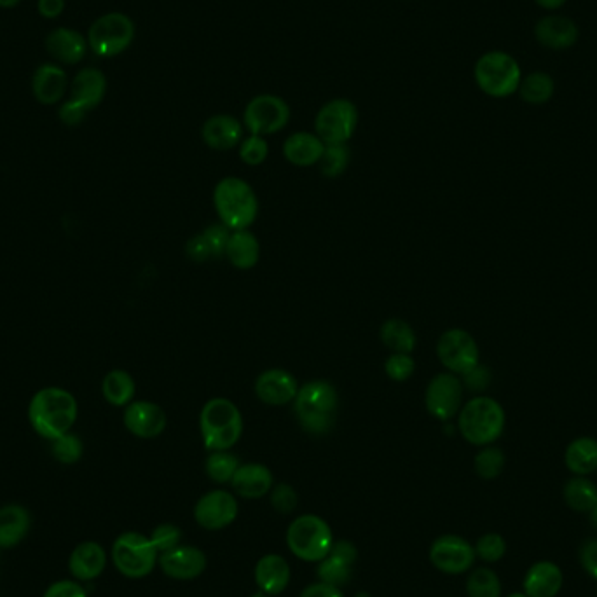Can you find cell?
<instances>
[{"instance_id":"cell-1","label":"cell","mask_w":597,"mask_h":597,"mask_svg":"<svg viewBox=\"0 0 597 597\" xmlns=\"http://www.w3.org/2000/svg\"><path fill=\"white\" fill-rule=\"evenodd\" d=\"M77 400L69 390L48 386L34 393L28 404V421L42 439L55 440L72 432L76 425Z\"/></svg>"},{"instance_id":"cell-2","label":"cell","mask_w":597,"mask_h":597,"mask_svg":"<svg viewBox=\"0 0 597 597\" xmlns=\"http://www.w3.org/2000/svg\"><path fill=\"white\" fill-rule=\"evenodd\" d=\"M339 397L336 388L325 379H315L299 386L294 398V412L302 428L311 435H325L336 423Z\"/></svg>"},{"instance_id":"cell-3","label":"cell","mask_w":597,"mask_h":597,"mask_svg":"<svg viewBox=\"0 0 597 597\" xmlns=\"http://www.w3.org/2000/svg\"><path fill=\"white\" fill-rule=\"evenodd\" d=\"M199 432L210 453L231 451L243 435V416L240 409L224 397L208 400L199 414Z\"/></svg>"},{"instance_id":"cell-4","label":"cell","mask_w":597,"mask_h":597,"mask_svg":"<svg viewBox=\"0 0 597 597\" xmlns=\"http://www.w3.org/2000/svg\"><path fill=\"white\" fill-rule=\"evenodd\" d=\"M213 206L220 224L229 231H241L254 224L259 213V199L252 186L238 177L220 180L213 191Z\"/></svg>"},{"instance_id":"cell-5","label":"cell","mask_w":597,"mask_h":597,"mask_svg":"<svg viewBox=\"0 0 597 597\" xmlns=\"http://www.w3.org/2000/svg\"><path fill=\"white\" fill-rule=\"evenodd\" d=\"M505 421V409L491 397L470 398L458 412V430L472 446H491L500 439Z\"/></svg>"},{"instance_id":"cell-6","label":"cell","mask_w":597,"mask_h":597,"mask_svg":"<svg viewBox=\"0 0 597 597\" xmlns=\"http://www.w3.org/2000/svg\"><path fill=\"white\" fill-rule=\"evenodd\" d=\"M285 540L292 556L313 564L320 563L334 545L329 522L315 514L299 515L290 522Z\"/></svg>"},{"instance_id":"cell-7","label":"cell","mask_w":597,"mask_h":597,"mask_svg":"<svg viewBox=\"0 0 597 597\" xmlns=\"http://www.w3.org/2000/svg\"><path fill=\"white\" fill-rule=\"evenodd\" d=\"M475 83L488 97H512L522 81L521 67L505 51H489L475 63Z\"/></svg>"},{"instance_id":"cell-8","label":"cell","mask_w":597,"mask_h":597,"mask_svg":"<svg viewBox=\"0 0 597 597\" xmlns=\"http://www.w3.org/2000/svg\"><path fill=\"white\" fill-rule=\"evenodd\" d=\"M110 556L116 570L133 580L149 577L159 561V552L151 538L137 531H128L117 536Z\"/></svg>"},{"instance_id":"cell-9","label":"cell","mask_w":597,"mask_h":597,"mask_svg":"<svg viewBox=\"0 0 597 597\" xmlns=\"http://www.w3.org/2000/svg\"><path fill=\"white\" fill-rule=\"evenodd\" d=\"M135 37V25L123 13L100 16L88 32V46L100 58H114L130 48Z\"/></svg>"},{"instance_id":"cell-10","label":"cell","mask_w":597,"mask_h":597,"mask_svg":"<svg viewBox=\"0 0 597 597\" xmlns=\"http://www.w3.org/2000/svg\"><path fill=\"white\" fill-rule=\"evenodd\" d=\"M357 123V107L350 100H332L316 116V135L325 145L346 144L357 130Z\"/></svg>"},{"instance_id":"cell-11","label":"cell","mask_w":597,"mask_h":597,"mask_svg":"<svg viewBox=\"0 0 597 597\" xmlns=\"http://www.w3.org/2000/svg\"><path fill=\"white\" fill-rule=\"evenodd\" d=\"M437 357L447 372H453L456 376H465L481 364V351L477 341L463 329H449L440 336Z\"/></svg>"},{"instance_id":"cell-12","label":"cell","mask_w":597,"mask_h":597,"mask_svg":"<svg viewBox=\"0 0 597 597\" xmlns=\"http://www.w3.org/2000/svg\"><path fill=\"white\" fill-rule=\"evenodd\" d=\"M463 390L465 386L460 376L453 372H440L426 386V411L439 421H451L463 407Z\"/></svg>"},{"instance_id":"cell-13","label":"cell","mask_w":597,"mask_h":597,"mask_svg":"<svg viewBox=\"0 0 597 597\" xmlns=\"http://www.w3.org/2000/svg\"><path fill=\"white\" fill-rule=\"evenodd\" d=\"M290 109L280 97L261 95L248 103L243 123L252 135H273L289 124Z\"/></svg>"},{"instance_id":"cell-14","label":"cell","mask_w":597,"mask_h":597,"mask_svg":"<svg viewBox=\"0 0 597 597\" xmlns=\"http://www.w3.org/2000/svg\"><path fill=\"white\" fill-rule=\"evenodd\" d=\"M430 563L435 570L446 575H463L472 570L475 559V549L472 543L458 535H442L430 547Z\"/></svg>"},{"instance_id":"cell-15","label":"cell","mask_w":597,"mask_h":597,"mask_svg":"<svg viewBox=\"0 0 597 597\" xmlns=\"http://www.w3.org/2000/svg\"><path fill=\"white\" fill-rule=\"evenodd\" d=\"M238 512L240 505L233 493L226 489H213L196 501L194 521L206 531H220L236 521Z\"/></svg>"},{"instance_id":"cell-16","label":"cell","mask_w":597,"mask_h":597,"mask_svg":"<svg viewBox=\"0 0 597 597\" xmlns=\"http://www.w3.org/2000/svg\"><path fill=\"white\" fill-rule=\"evenodd\" d=\"M158 564L166 577L187 582L205 573L206 556L198 547L180 543L179 547L159 554Z\"/></svg>"},{"instance_id":"cell-17","label":"cell","mask_w":597,"mask_h":597,"mask_svg":"<svg viewBox=\"0 0 597 597\" xmlns=\"http://www.w3.org/2000/svg\"><path fill=\"white\" fill-rule=\"evenodd\" d=\"M123 423L126 430L138 439H156L165 432L168 419L161 405L147 400H133L124 409Z\"/></svg>"},{"instance_id":"cell-18","label":"cell","mask_w":597,"mask_h":597,"mask_svg":"<svg viewBox=\"0 0 597 597\" xmlns=\"http://www.w3.org/2000/svg\"><path fill=\"white\" fill-rule=\"evenodd\" d=\"M357 557V547L350 540L334 542L329 554L318 563L316 577L320 582L336 585L341 589L343 585L350 584L353 577V564L357 563Z\"/></svg>"},{"instance_id":"cell-19","label":"cell","mask_w":597,"mask_h":597,"mask_svg":"<svg viewBox=\"0 0 597 597\" xmlns=\"http://www.w3.org/2000/svg\"><path fill=\"white\" fill-rule=\"evenodd\" d=\"M299 392L297 379L285 369H268L255 381V395L268 405H285L294 402Z\"/></svg>"},{"instance_id":"cell-20","label":"cell","mask_w":597,"mask_h":597,"mask_svg":"<svg viewBox=\"0 0 597 597\" xmlns=\"http://www.w3.org/2000/svg\"><path fill=\"white\" fill-rule=\"evenodd\" d=\"M290 564L282 554H266L255 564L254 580L266 596H280L290 584Z\"/></svg>"},{"instance_id":"cell-21","label":"cell","mask_w":597,"mask_h":597,"mask_svg":"<svg viewBox=\"0 0 597 597\" xmlns=\"http://www.w3.org/2000/svg\"><path fill=\"white\" fill-rule=\"evenodd\" d=\"M231 486L234 493L243 500H259L271 493L275 486V477L262 463H245L236 470Z\"/></svg>"},{"instance_id":"cell-22","label":"cell","mask_w":597,"mask_h":597,"mask_svg":"<svg viewBox=\"0 0 597 597\" xmlns=\"http://www.w3.org/2000/svg\"><path fill=\"white\" fill-rule=\"evenodd\" d=\"M88 48V39L74 28H56L46 37V51L63 65L83 62Z\"/></svg>"},{"instance_id":"cell-23","label":"cell","mask_w":597,"mask_h":597,"mask_svg":"<svg viewBox=\"0 0 597 597\" xmlns=\"http://www.w3.org/2000/svg\"><path fill=\"white\" fill-rule=\"evenodd\" d=\"M69 90V76L56 63H44L37 67L32 77V93L42 105H55Z\"/></svg>"},{"instance_id":"cell-24","label":"cell","mask_w":597,"mask_h":597,"mask_svg":"<svg viewBox=\"0 0 597 597\" xmlns=\"http://www.w3.org/2000/svg\"><path fill=\"white\" fill-rule=\"evenodd\" d=\"M105 93H107V79L103 76L102 70L93 69V67L77 72L74 81L70 84V100L77 103L88 114L103 102Z\"/></svg>"},{"instance_id":"cell-25","label":"cell","mask_w":597,"mask_h":597,"mask_svg":"<svg viewBox=\"0 0 597 597\" xmlns=\"http://www.w3.org/2000/svg\"><path fill=\"white\" fill-rule=\"evenodd\" d=\"M577 23L564 16H545L536 23L535 37L545 48L561 51L575 46L578 41Z\"/></svg>"},{"instance_id":"cell-26","label":"cell","mask_w":597,"mask_h":597,"mask_svg":"<svg viewBox=\"0 0 597 597\" xmlns=\"http://www.w3.org/2000/svg\"><path fill=\"white\" fill-rule=\"evenodd\" d=\"M107 566V552L97 542H83L72 550L69 570L72 577L81 582H90L100 577Z\"/></svg>"},{"instance_id":"cell-27","label":"cell","mask_w":597,"mask_h":597,"mask_svg":"<svg viewBox=\"0 0 597 597\" xmlns=\"http://www.w3.org/2000/svg\"><path fill=\"white\" fill-rule=\"evenodd\" d=\"M201 137L205 144L215 151H229L236 145L241 144L243 140V126L240 121L233 116L219 114L213 116L203 124L201 128Z\"/></svg>"},{"instance_id":"cell-28","label":"cell","mask_w":597,"mask_h":597,"mask_svg":"<svg viewBox=\"0 0 597 597\" xmlns=\"http://www.w3.org/2000/svg\"><path fill=\"white\" fill-rule=\"evenodd\" d=\"M563 582V571L557 564L540 561L529 568L522 585L528 597H556Z\"/></svg>"},{"instance_id":"cell-29","label":"cell","mask_w":597,"mask_h":597,"mask_svg":"<svg viewBox=\"0 0 597 597\" xmlns=\"http://www.w3.org/2000/svg\"><path fill=\"white\" fill-rule=\"evenodd\" d=\"M229 234L231 231L224 224H213V226L206 227L203 233L196 234L193 240L187 243L186 252L189 259L206 262L210 259L224 257Z\"/></svg>"},{"instance_id":"cell-30","label":"cell","mask_w":597,"mask_h":597,"mask_svg":"<svg viewBox=\"0 0 597 597\" xmlns=\"http://www.w3.org/2000/svg\"><path fill=\"white\" fill-rule=\"evenodd\" d=\"M325 144L318 138V135L308 133V131H299L290 135L285 144H283V156L285 159L296 166H313L320 163Z\"/></svg>"},{"instance_id":"cell-31","label":"cell","mask_w":597,"mask_h":597,"mask_svg":"<svg viewBox=\"0 0 597 597\" xmlns=\"http://www.w3.org/2000/svg\"><path fill=\"white\" fill-rule=\"evenodd\" d=\"M226 257L234 268L241 271L254 268L261 257V245L257 236L248 229L231 231L226 245Z\"/></svg>"},{"instance_id":"cell-32","label":"cell","mask_w":597,"mask_h":597,"mask_svg":"<svg viewBox=\"0 0 597 597\" xmlns=\"http://www.w3.org/2000/svg\"><path fill=\"white\" fill-rule=\"evenodd\" d=\"M30 515L21 505L0 508V549H13L27 536Z\"/></svg>"},{"instance_id":"cell-33","label":"cell","mask_w":597,"mask_h":597,"mask_svg":"<svg viewBox=\"0 0 597 597\" xmlns=\"http://www.w3.org/2000/svg\"><path fill=\"white\" fill-rule=\"evenodd\" d=\"M564 463L571 474H592L597 470V440L592 437H578L566 447Z\"/></svg>"},{"instance_id":"cell-34","label":"cell","mask_w":597,"mask_h":597,"mask_svg":"<svg viewBox=\"0 0 597 597\" xmlns=\"http://www.w3.org/2000/svg\"><path fill=\"white\" fill-rule=\"evenodd\" d=\"M135 393H137V385L130 372L114 369L105 374L102 381V395L110 405L126 407L133 402Z\"/></svg>"},{"instance_id":"cell-35","label":"cell","mask_w":597,"mask_h":597,"mask_svg":"<svg viewBox=\"0 0 597 597\" xmlns=\"http://www.w3.org/2000/svg\"><path fill=\"white\" fill-rule=\"evenodd\" d=\"M379 337L386 348L393 353H409L411 355L416 348V332L412 330L409 323L400 318H392L383 323V327L379 330Z\"/></svg>"},{"instance_id":"cell-36","label":"cell","mask_w":597,"mask_h":597,"mask_svg":"<svg viewBox=\"0 0 597 597\" xmlns=\"http://www.w3.org/2000/svg\"><path fill=\"white\" fill-rule=\"evenodd\" d=\"M564 501L575 512H591L597 503V488L587 477H573L564 486Z\"/></svg>"},{"instance_id":"cell-37","label":"cell","mask_w":597,"mask_h":597,"mask_svg":"<svg viewBox=\"0 0 597 597\" xmlns=\"http://www.w3.org/2000/svg\"><path fill=\"white\" fill-rule=\"evenodd\" d=\"M517 91L524 102L531 103V105H543L554 97L556 83L545 72H533L522 79Z\"/></svg>"},{"instance_id":"cell-38","label":"cell","mask_w":597,"mask_h":597,"mask_svg":"<svg viewBox=\"0 0 597 597\" xmlns=\"http://www.w3.org/2000/svg\"><path fill=\"white\" fill-rule=\"evenodd\" d=\"M240 465L238 456H234L231 451H212L206 458V475L215 484H231Z\"/></svg>"},{"instance_id":"cell-39","label":"cell","mask_w":597,"mask_h":597,"mask_svg":"<svg viewBox=\"0 0 597 597\" xmlns=\"http://www.w3.org/2000/svg\"><path fill=\"white\" fill-rule=\"evenodd\" d=\"M468 597H501L500 577L489 568H477L468 575Z\"/></svg>"},{"instance_id":"cell-40","label":"cell","mask_w":597,"mask_h":597,"mask_svg":"<svg viewBox=\"0 0 597 597\" xmlns=\"http://www.w3.org/2000/svg\"><path fill=\"white\" fill-rule=\"evenodd\" d=\"M474 468L481 479L493 481L505 468V454L498 447L486 446L475 454Z\"/></svg>"},{"instance_id":"cell-41","label":"cell","mask_w":597,"mask_h":597,"mask_svg":"<svg viewBox=\"0 0 597 597\" xmlns=\"http://www.w3.org/2000/svg\"><path fill=\"white\" fill-rule=\"evenodd\" d=\"M350 163V149L346 144L325 145L322 159H320V172L329 177V179H336L339 175H343Z\"/></svg>"},{"instance_id":"cell-42","label":"cell","mask_w":597,"mask_h":597,"mask_svg":"<svg viewBox=\"0 0 597 597\" xmlns=\"http://www.w3.org/2000/svg\"><path fill=\"white\" fill-rule=\"evenodd\" d=\"M51 453L63 465H74L83 458V440L76 433H65L62 437L51 440Z\"/></svg>"},{"instance_id":"cell-43","label":"cell","mask_w":597,"mask_h":597,"mask_svg":"<svg viewBox=\"0 0 597 597\" xmlns=\"http://www.w3.org/2000/svg\"><path fill=\"white\" fill-rule=\"evenodd\" d=\"M474 549L475 556L482 559L484 563H498L507 552V542L498 533H488L477 540Z\"/></svg>"},{"instance_id":"cell-44","label":"cell","mask_w":597,"mask_h":597,"mask_svg":"<svg viewBox=\"0 0 597 597\" xmlns=\"http://www.w3.org/2000/svg\"><path fill=\"white\" fill-rule=\"evenodd\" d=\"M269 145L264 137L259 135H250V137L241 140L240 158L248 166H259L268 159Z\"/></svg>"},{"instance_id":"cell-45","label":"cell","mask_w":597,"mask_h":597,"mask_svg":"<svg viewBox=\"0 0 597 597\" xmlns=\"http://www.w3.org/2000/svg\"><path fill=\"white\" fill-rule=\"evenodd\" d=\"M414 369H416V362L409 353H392L390 357L386 358V376L397 383H404L411 378Z\"/></svg>"},{"instance_id":"cell-46","label":"cell","mask_w":597,"mask_h":597,"mask_svg":"<svg viewBox=\"0 0 597 597\" xmlns=\"http://www.w3.org/2000/svg\"><path fill=\"white\" fill-rule=\"evenodd\" d=\"M269 501H271V507L275 508L278 514L289 515L299 505V495L290 484L282 482V484L273 486L271 493H269Z\"/></svg>"},{"instance_id":"cell-47","label":"cell","mask_w":597,"mask_h":597,"mask_svg":"<svg viewBox=\"0 0 597 597\" xmlns=\"http://www.w3.org/2000/svg\"><path fill=\"white\" fill-rule=\"evenodd\" d=\"M182 536L184 535H182L179 526L166 522V524L156 526L149 538H151V542L154 543V547H156L159 554H163V552H168V550L179 547L180 543H182Z\"/></svg>"},{"instance_id":"cell-48","label":"cell","mask_w":597,"mask_h":597,"mask_svg":"<svg viewBox=\"0 0 597 597\" xmlns=\"http://www.w3.org/2000/svg\"><path fill=\"white\" fill-rule=\"evenodd\" d=\"M461 378H463L461 383H463V386L468 388L470 392H484L489 386V381H491V372H489L486 367H482V365L479 364L475 369L467 372L465 376H461Z\"/></svg>"},{"instance_id":"cell-49","label":"cell","mask_w":597,"mask_h":597,"mask_svg":"<svg viewBox=\"0 0 597 597\" xmlns=\"http://www.w3.org/2000/svg\"><path fill=\"white\" fill-rule=\"evenodd\" d=\"M44 597H88L83 585L72 582V580H60L48 587V591L44 592Z\"/></svg>"},{"instance_id":"cell-50","label":"cell","mask_w":597,"mask_h":597,"mask_svg":"<svg viewBox=\"0 0 597 597\" xmlns=\"http://www.w3.org/2000/svg\"><path fill=\"white\" fill-rule=\"evenodd\" d=\"M58 116H60V121H62L65 126H79V124L83 123L86 116H88V112L86 110L81 109L77 103L72 102V100H67V102L63 103L60 110H58Z\"/></svg>"},{"instance_id":"cell-51","label":"cell","mask_w":597,"mask_h":597,"mask_svg":"<svg viewBox=\"0 0 597 597\" xmlns=\"http://www.w3.org/2000/svg\"><path fill=\"white\" fill-rule=\"evenodd\" d=\"M580 564L594 580H597V540H589L582 545Z\"/></svg>"},{"instance_id":"cell-52","label":"cell","mask_w":597,"mask_h":597,"mask_svg":"<svg viewBox=\"0 0 597 597\" xmlns=\"http://www.w3.org/2000/svg\"><path fill=\"white\" fill-rule=\"evenodd\" d=\"M299 597H344L343 591L336 585L325 584V582H315L304 587Z\"/></svg>"},{"instance_id":"cell-53","label":"cell","mask_w":597,"mask_h":597,"mask_svg":"<svg viewBox=\"0 0 597 597\" xmlns=\"http://www.w3.org/2000/svg\"><path fill=\"white\" fill-rule=\"evenodd\" d=\"M37 11L46 20H55L65 11V0H37Z\"/></svg>"},{"instance_id":"cell-54","label":"cell","mask_w":597,"mask_h":597,"mask_svg":"<svg viewBox=\"0 0 597 597\" xmlns=\"http://www.w3.org/2000/svg\"><path fill=\"white\" fill-rule=\"evenodd\" d=\"M535 2L547 11H556V9H561L566 4V0H535Z\"/></svg>"},{"instance_id":"cell-55","label":"cell","mask_w":597,"mask_h":597,"mask_svg":"<svg viewBox=\"0 0 597 597\" xmlns=\"http://www.w3.org/2000/svg\"><path fill=\"white\" fill-rule=\"evenodd\" d=\"M21 0H0V7H4V9H11V7H16L20 4Z\"/></svg>"},{"instance_id":"cell-56","label":"cell","mask_w":597,"mask_h":597,"mask_svg":"<svg viewBox=\"0 0 597 597\" xmlns=\"http://www.w3.org/2000/svg\"><path fill=\"white\" fill-rule=\"evenodd\" d=\"M591 522L592 526L597 529V503L596 507L592 508L591 510Z\"/></svg>"},{"instance_id":"cell-57","label":"cell","mask_w":597,"mask_h":597,"mask_svg":"<svg viewBox=\"0 0 597 597\" xmlns=\"http://www.w3.org/2000/svg\"><path fill=\"white\" fill-rule=\"evenodd\" d=\"M508 597H528L524 592H515V594H510Z\"/></svg>"},{"instance_id":"cell-58","label":"cell","mask_w":597,"mask_h":597,"mask_svg":"<svg viewBox=\"0 0 597 597\" xmlns=\"http://www.w3.org/2000/svg\"><path fill=\"white\" fill-rule=\"evenodd\" d=\"M250 597H271V596H266V594H262V592H257V594H254V596H250Z\"/></svg>"}]
</instances>
